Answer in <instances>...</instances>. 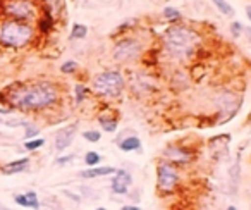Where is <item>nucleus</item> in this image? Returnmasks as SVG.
I'll use <instances>...</instances> for the list:
<instances>
[{"mask_svg":"<svg viewBox=\"0 0 251 210\" xmlns=\"http://www.w3.org/2000/svg\"><path fill=\"white\" fill-rule=\"evenodd\" d=\"M115 174V167H108V165H97V167H88L86 171H81L79 176L83 179H95L101 178V176H110Z\"/></svg>","mask_w":251,"mask_h":210,"instance_id":"obj_12","label":"nucleus"},{"mask_svg":"<svg viewBox=\"0 0 251 210\" xmlns=\"http://www.w3.org/2000/svg\"><path fill=\"white\" fill-rule=\"evenodd\" d=\"M229 178H230V188H232V195H234V191H236L237 186H239V178H241V162H239V157H237V160L234 162L232 165H230Z\"/></svg>","mask_w":251,"mask_h":210,"instance_id":"obj_15","label":"nucleus"},{"mask_svg":"<svg viewBox=\"0 0 251 210\" xmlns=\"http://www.w3.org/2000/svg\"><path fill=\"white\" fill-rule=\"evenodd\" d=\"M0 12L5 19L29 23L38 19L40 7L36 0H0Z\"/></svg>","mask_w":251,"mask_h":210,"instance_id":"obj_4","label":"nucleus"},{"mask_svg":"<svg viewBox=\"0 0 251 210\" xmlns=\"http://www.w3.org/2000/svg\"><path fill=\"white\" fill-rule=\"evenodd\" d=\"M76 131H77V124H69V126H66V128H62L60 131H57L55 140H53L55 150L57 152H64L67 147H71L74 136H76Z\"/></svg>","mask_w":251,"mask_h":210,"instance_id":"obj_10","label":"nucleus"},{"mask_svg":"<svg viewBox=\"0 0 251 210\" xmlns=\"http://www.w3.org/2000/svg\"><path fill=\"white\" fill-rule=\"evenodd\" d=\"M74 160V155H66V157H59L55 160V164L57 165H66V164H69V162H73Z\"/></svg>","mask_w":251,"mask_h":210,"instance_id":"obj_28","label":"nucleus"},{"mask_svg":"<svg viewBox=\"0 0 251 210\" xmlns=\"http://www.w3.org/2000/svg\"><path fill=\"white\" fill-rule=\"evenodd\" d=\"M29 165V157H23V158H18V160H12L9 164H5L2 167V174L5 176H12V174H19V172L26 171Z\"/></svg>","mask_w":251,"mask_h":210,"instance_id":"obj_13","label":"nucleus"},{"mask_svg":"<svg viewBox=\"0 0 251 210\" xmlns=\"http://www.w3.org/2000/svg\"><path fill=\"white\" fill-rule=\"evenodd\" d=\"M74 91H76V104H81V102H83L84 98H86V95H88V90L83 86V84H76Z\"/></svg>","mask_w":251,"mask_h":210,"instance_id":"obj_24","label":"nucleus"},{"mask_svg":"<svg viewBox=\"0 0 251 210\" xmlns=\"http://www.w3.org/2000/svg\"><path fill=\"white\" fill-rule=\"evenodd\" d=\"M119 148L122 152H134V150H141V141L138 136H129V138H122L119 141Z\"/></svg>","mask_w":251,"mask_h":210,"instance_id":"obj_14","label":"nucleus"},{"mask_svg":"<svg viewBox=\"0 0 251 210\" xmlns=\"http://www.w3.org/2000/svg\"><path fill=\"white\" fill-rule=\"evenodd\" d=\"M230 31H232L234 38H239L241 33H243V25H241V23H232V25H230Z\"/></svg>","mask_w":251,"mask_h":210,"instance_id":"obj_27","label":"nucleus"},{"mask_svg":"<svg viewBox=\"0 0 251 210\" xmlns=\"http://www.w3.org/2000/svg\"><path fill=\"white\" fill-rule=\"evenodd\" d=\"M84 162H86L88 167H97L101 162V155L98 154V152H88V154L84 155Z\"/></svg>","mask_w":251,"mask_h":210,"instance_id":"obj_19","label":"nucleus"},{"mask_svg":"<svg viewBox=\"0 0 251 210\" xmlns=\"http://www.w3.org/2000/svg\"><path fill=\"white\" fill-rule=\"evenodd\" d=\"M93 90L101 98H117L124 90V78L119 71H105L95 76Z\"/></svg>","mask_w":251,"mask_h":210,"instance_id":"obj_5","label":"nucleus"},{"mask_svg":"<svg viewBox=\"0 0 251 210\" xmlns=\"http://www.w3.org/2000/svg\"><path fill=\"white\" fill-rule=\"evenodd\" d=\"M62 193H64V195H66V196H69V198H73L74 202H79V200H81L79 196H77V195H73V193H71V191H67V189H64Z\"/></svg>","mask_w":251,"mask_h":210,"instance_id":"obj_29","label":"nucleus"},{"mask_svg":"<svg viewBox=\"0 0 251 210\" xmlns=\"http://www.w3.org/2000/svg\"><path fill=\"white\" fill-rule=\"evenodd\" d=\"M98 123H100L101 130L107 131V133H114V131L117 130V119H115V117L100 116L98 117Z\"/></svg>","mask_w":251,"mask_h":210,"instance_id":"obj_16","label":"nucleus"},{"mask_svg":"<svg viewBox=\"0 0 251 210\" xmlns=\"http://www.w3.org/2000/svg\"><path fill=\"white\" fill-rule=\"evenodd\" d=\"M164 16H165L167 19H179V18H181V14H179L177 9H172V7H167V9H165V11H164Z\"/></svg>","mask_w":251,"mask_h":210,"instance_id":"obj_26","label":"nucleus"},{"mask_svg":"<svg viewBox=\"0 0 251 210\" xmlns=\"http://www.w3.org/2000/svg\"><path fill=\"white\" fill-rule=\"evenodd\" d=\"M83 138L86 141H91V143H97V141H100V138H101V134L98 133V131H84L83 133Z\"/></svg>","mask_w":251,"mask_h":210,"instance_id":"obj_25","label":"nucleus"},{"mask_svg":"<svg viewBox=\"0 0 251 210\" xmlns=\"http://www.w3.org/2000/svg\"><path fill=\"white\" fill-rule=\"evenodd\" d=\"M95 210H107V209H105V207H97Z\"/></svg>","mask_w":251,"mask_h":210,"instance_id":"obj_33","label":"nucleus"},{"mask_svg":"<svg viewBox=\"0 0 251 210\" xmlns=\"http://www.w3.org/2000/svg\"><path fill=\"white\" fill-rule=\"evenodd\" d=\"M60 100L59 86L52 81H18L0 91V102L11 110L42 112L52 109Z\"/></svg>","mask_w":251,"mask_h":210,"instance_id":"obj_1","label":"nucleus"},{"mask_svg":"<svg viewBox=\"0 0 251 210\" xmlns=\"http://www.w3.org/2000/svg\"><path fill=\"white\" fill-rule=\"evenodd\" d=\"M213 4H215V7L219 9L222 14H226V16H234V9H232V5L229 4V2H226V0H212Z\"/></svg>","mask_w":251,"mask_h":210,"instance_id":"obj_18","label":"nucleus"},{"mask_svg":"<svg viewBox=\"0 0 251 210\" xmlns=\"http://www.w3.org/2000/svg\"><path fill=\"white\" fill-rule=\"evenodd\" d=\"M198 35L188 26H172L165 31L164 45L172 57L184 59L189 57L198 47Z\"/></svg>","mask_w":251,"mask_h":210,"instance_id":"obj_2","label":"nucleus"},{"mask_svg":"<svg viewBox=\"0 0 251 210\" xmlns=\"http://www.w3.org/2000/svg\"><path fill=\"white\" fill-rule=\"evenodd\" d=\"M43 145H45V140H43V138H33V140H26L25 148L28 152H35V150H38V148H42Z\"/></svg>","mask_w":251,"mask_h":210,"instance_id":"obj_20","label":"nucleus"},{"mask_svg":"<svg viewBox=\"0 0 251 210\" xmlns=\"http://www.w3.org/2000/svg\"><path fill=\"white\" fill-rule=\"evenodd\" d=\"M25 130H26L25 138H28V140H33V138H36V134L40 133V128L33 126V124H29V123H26Z\"/></svg>","mask_w":251,"mask_h":210,"instance_id":"obj_22","label":"nucleus"},{"mask_svg":"<svg viewBox=\"0 0 251 210\" xmlns=\"http://www.w3.org/2000/svg\"><path fill=\"white\" fill-rule=\"evenodd\" d=\"M226 210H237V209H236V207H234V205H229V207H227Z\"/></svg>","mask_w":251,"mask_h":210,"instance_id":"obj_32","label":"nucleus"},{"mask_svg":"<svg viewBox=\"0 0 251 210\" xmlns=\"http://www.w3.org/2000/svg\"><path fill=\"white\" fill-rule=\"evenodd\" d=\"M88 35V28L84 25H74L73 31H71V36L73 38H84Z\"/></svg>","mask_w":251,"mask_h":210,"instance_id":"obj_21","label":"nucleus"},{"mask_svg":"<svg viewBox=\"0 0 251 210\" xmlns=\"http://www.w3.org/2000/svg\"><path fill=\"white\" fill-rule=\"evenodd\" d=\"M121 210H141V207H136V205H124V207H121Z\"/></svg>","mask_w":251,"mask_h":210,"instance_id":"obj_30","label":"nucleus"},{"mask_svg":"<svg viewBox=\"0 0 251 210\" xmlns=\"http://www.w3.org/2000/svg\"><path fill=\"white\" fill-rule=\"evenodd\" d=\"M33 38H35V28L29 23L5 18L0 21V45L5 49H23L29 45Z\"/></svg>","mask_w":251,"mask_h":210,"instance_id":"obj_3","label":"nucleus"},{"mask_svg":"<svg viewBox=\"0 0 251 210\" xmlns=\"http://www.w3.org/2000/svg\"><path fill=\"white\" fill-rule=\"evenodd\" d=\"M141 53V45L136 40H122L115 45L114 55L121 62H127V60L138 59V55Z\"/></svg>","mask_w":251,"mask_h":210,"instance_id":"obj_7","label":"nucleus"},{"mask_svg":"<svg viewBox=\"0 0 251 210\" xmlns=\"http://www.w3.org/2000/svg\"><path fill=\"white\" fill-rule=\"evenodd\" d=\"M179 184V172L169 162H160L157 165V189L160 195H171Z\"/></svg>","mask_w":251,"mask_h":210,"instance_id":"obj_6","label":"nucleus"},{"mask_svg":"<svg viewBox=\"0 0 251 210\" xmlns=\"http://www.w3.org/2000/svg\"><path fill=\"white\" fill-rule=\"evenodd\" d=\"M131 184H133V176L131 172H127L126 169H117L110 181V188L115 195H121V196H126L127 191H129Z\"/></svg>","mask_w":251,"mask_h":210,"instance_id":"obj_8","label":"nucleus"},{"mask_svg":"<svg viewBox=\"0 0 251 210\" xmlns=\"http://www.w3.org/2000/svg\"><path fill=\"white\" fill-rule=\"evenodd\" d=\"M248 35H250V40H251V29H248Z\"/></svg>","mask_w":251,"mask_h":210,"instance_id":"obj_34","label":"nucleus"},{"mask_svg":"<svg viewBox=\"0 0 251 210\" xmlns=\"http://www.w3.org/2000/svg\"><path fill=\"white\" fill-rule=\"evenodd\" d=\"M14 202L19 207H25V209H33V210H40V200L38 195L35 191H28V193H21V195L14 196Z\"/></svg>","mask_w":251,"mask_h":210,"instance_id":"obj_11","label":"nucleus"},{"mask_svg":"<svg viewBox=\"0 0 251 210\" xmlns=\"http://www.w3.org/2000/svg\"><path fill=\"white\" fill-rule=\"evenodd\" d=\"M164 158L169 164L174 165V167H177V165H186L193 160V152H189L188 148H184V147H177V145H176V147H169L167 150L164 152Z\"/></svg>","mask_w":251,"mask_h":210,"instance_id":"obj_9","label":"nucleus"},{"mask_svg":"<svg viewBox=\"0 0 251 210\" xmlns=\"http://www.w3.org/2000/svg\"><path fill=\"white\" fill-rule=\"evenodd\" d=\"M53 28V18L50 12H45L43 18L38 19V31L40 33H49Z\"/></svg>","mask_w":251,"mask_h":210,"instance_id":"obj_17","label":"nucleus"},{"mask_svg":"<svg viewBox=\"0 0 251 210\" xmlns=\"http://www.w3.org/2000/svg\"><path fill=\"white\" fill-rule=\"evenodd\" d=\"M246 14H248V18L251 19V5H248V7H246Z\"/></svg>","mask_w":251,"mask_h":210,"instance_id":"obj_31","label":"nucleus"},{"mask_svg":"<svg viewBox=\"0 0 251 210\" xmlns=\"http://www.w3.org/2000/svg\"><path fill=\"white\" fill-rule=\"evenodd\" d=\"M76 69H77V62H74V60H67V62H64L62 66H60V71H62L64 74L76 73Z\"/></svg>","mask_w":251,"mask_h":210,"instance_id":"obj_23","label":"nucleus"}]
</instances>
